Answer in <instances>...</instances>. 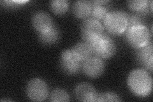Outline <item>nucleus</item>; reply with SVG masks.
Segmentation results:
<instances>
[{
	"instance_id": "nucleus-1",
	"label": "nucleus",
	"mask_w": 153,
	"mask_h": 102,
	"mask_svg": "<svg viewBox=\"0 0 153 102\" xmlns=\"http://www.w3.org/2000/svg\"><path fill=\"white\" fill-rule=\"evenodd\" d=\"M127 83L131 93L140 98L148 96L152 90V77L145 69L132 70L128 75Z\"/></svg>"
},
{
	"instance_id": "nucleus-2",
	"label": "nucleus",
	"mask_w": 153,
	"mask_h": 102,
	"mask_svg": "<svg viewBox=\"0 0 153 102\" xmlns=\"http://www.w3.org/2000/svg\"><path fill=\"white\" fill-rule=\"evenodd\" d=\"M103 22L105 28L111 35H120L128 28V13L120 10L108 12Z\"/></svg>"
},
{
	"instance_id": "nucleus-3",
	"label": "nucleus",
	"mask_w": 153,
	"mask_h": 102,
	"mask_svg": "<svg viewBox=\"0 0 153 102\" xmlns=\"http://www.w3.org/2000/svg\"><path fill=\"white\" fill-rule=\"evenodd\" d=\"M89 45L91 47L93 54L102 60L109 59L116 52V43L111 36L105 33H103Z\"/></svg>"
},
{
	"instance_id": "nucleus-4",
	"label": "nucleus",
	"mask_w": 153,
	"mask_h": 102,
	"mask_svg": "<svg viewBox=\"0 0 153 102\" xmlns=\"http://www.w3.org/2000/svg\"><path fill=\"white\" fill-rule=\"evenodd\" d=\"M126 39L131 47L137 49L147 45L151 40L152 34L145 25H139L128 28Z\"/></svg>"
},
{
	"instance_id": "nucleus-5",
	"label": "nucleus",
	"mask_w": 153,
	"mask_h": 102,
	"mask_svg": "<svg viewBox=\"0 0 153 102\" xmlns=\"http://www.w3.org/2000/svg\"><path fill=\"white\" fill-rule=\"evenodd\" d=\"M102 23L92 17L84 19L81 23L80 35L83 42L91 44L103 33Z\"/></svg>"
},
{
	"instance_id": "nucleus-6",
	"label": "nucleus",
	"mask_w": 153,
	"mask_h": 102,
	"mask_svg": "<svg viewBox=\"0 0 153 102\" xmlns=\"http://www.w3.org/2000/svg\"><path fill=\"white\" fill-rule=\"evenodd\" d=\"M83 63L79 60L71 49L62 51L59 58L61 70L69 75L77 74L82 70Z\"/></svg>"
},
{
	"instance_id": "nucleus-7",
	"label": "nucleus",
	"mask_w": 153,
	"mask_h": 102,
	"mask_svg": "<svg viewBox=\"0 0 153 102\" xmlns=\"http://www.w3.org/2000/svg\"><path fill=\"white\" fill-rule=\"evenodd\" d=\"M26 93L33 101H43L49 96V88L45 82L43 80L35 78L27 82L26 87Z\"/></svg>"
},
{
	"instance_id": "nucleus-8",
	"label": "nucleus",
	"mask_w": 153,
	"mask_h": 102,
	"mask_svg": "<svg viewBox=\"0 0 153 102\" xmlns=\"http://www.w3.org/2000/svg\"><path fill=\"white\" fill-rule=\"evenodd\" d=\"M105 64L102 59L92 56L83 63L82 70L85 76L90 79L98 78L105 71Z\"/></svg>"
},
{
	"instance_id": "nucleus-9",
	"label": "nucleus",
	"mask_w": 153,
	"mask_h": 102,
	"mask_svg": "<svg viewBox=\"0 0 153 102\" xmlns=\"http://www.w3.org/2000/svg\"><path fill=\"white\" fill-rule=\"evenodd\" d=\"M98 93L92 84L88 82H81L74 89L75 98L84 102H96Z\"/></svg>"
},
{
	"instance_id": "nucleus-10",
	"label": "nucleus",
	"mask_w": 153,
	"mask_h": 102,
	"mask_svg": "<svg viewBox=\"0 0 153 102\" xmlns=\"http://www.w3.org/2000/svg\"><path fill=\"white\" fill-rule=\"evenodd\" d=\"M136 57L138 62L146 70L152 72L153 68V45L151 41L147 45L136 49Z\"/></svg>"
},
{
	"instance_id": "nucleus-11",
	"label": "nucleus",
	"mask_w": 153,
	"mask_h": 102,
	"mask_svg": "<svg viewBox=\"0 0 153 102\" xmlns=\"http://www.w3.org/2000/svg\"><path fill=\"white\" fill-rule=\"evenodd\" d=\"M31 23L38 33L49 30L54 25L52 17L48 13L43 11L37 12L33 15Z\"/></svg>"
},
{
	"instance_id": "nucleus-12",
	"label": "nucleus",
	"mask_w": 153,
	"mask_h": 102,
	"mask_svg": "<svg viewBox=\"0 0 153 102\" xmlns=\"http://www.w3.org/2000/svg\"><path fill=\"white\" fill-rule=\"evenodd\" d=\"M93 5L91 1L86 0L76 1L72 5V12L75 17L78 19H85L89 17L91 13Z\"/></svg>"
},
{
	"instance_id": "nucleus-13",
	"label": "nucleus",
	"mask_w": 153,
	"mask_h": 102,
	"mask_svg": "<svg viewBox=\"0 0 153 102\" xmlns=\"http://www.w3.org/2000/svg\"><path fill=\"white\" fill-rule=\"evenodd\" d=\"M61 33L56 25L52 26L49 30L38 33V38L40 42L45 45H54L60 39Z\"/></svg>"
},
{
	"instance_id": "nucleus-14",
	"label": "nucleus",
	"mask_w": 153,
	"mask_h": 102,
	"mask_svg": "<svg viewBox=\"0 0 153 102\" xmlns=\"http://www.w3.org/2000/svg\"><path fill=\"white\" fill-rule=\"evenodd\" d=\"M71 50L74 53V54L77 57L78 59L82 63L88 60L91 57H92L93 55L90 45L84 42L76 43L71 48Z\"/></svg>"
},
{
	"instance_id": "nucleus-15",
	"label": "nucleus",
	"mask_w": 153,
	"mask_h": 102,
	"mask_svg": "<svg viewBox=\"0 0 153 102\" xmlns=\"http://www.w3.org/2000/svg\"><path fill=\"white\" fill-rule=\"evenodd\" d=\"M50 8L56 15L62 16L66 13L69 8V1L67 0H53L50 1Z\"/></svg>"
},
{
	"instance_id": "nucleus-16",
	"label": "nucleus",
	"mask_w": 153,
	"mask_h": 102,
	"mask_svg": "<svg viewBox=\"0 0 153 102\" xmlns=\"http://www.w3.org/2000/svg\"><path fill=\"white\" fill-rule=\"evenodd\" d=\"M128 7L131 11L138 13H145L149 7V1L147 0H132L127 1Z\"/></svg>"
},
{
	"instance_id": "nucleus-17",
	"label": "nucleus",
	"mask_w": 153,
	"mask_h": 102,
	"mask_svg": "<svg viewBox=\"0 0 153 102\" xmlns=\"http://www.w3.org/2000/svg\"><path fill=\"white\" fill-rule=\"evenodd\" d=\"M70 100L68 93L63 89L56 88L49 95V101L52 102H68Z\"/></svg>"
},
{
	"instance_id": "nucleus-18",
	"label": "nucleus",
	"mask_w": 153,
	"mask_h": 102,
	"mask_svg": "<svg viewBox=\"0 0 153 102\" xmlns=\"http://www.w3.org/2000/svg\"><path fill=\"white\" fill-rule=\"evenodd\" d=\"M121 97L114 92H103L97 95L96 102H108V101H121Z\"/></svg>"
},
{
	"instance_id": "nucleus-19",
	"label": "nucleus",
	"mask_w": 153,
	"mask_h": 102,
	"mask_svg": "<svg viewBox=\"0 0 153 102\" xmlns=\"http://www.w3.org/2000/svg\"><path fill=\"white\" fill-rule=\"evenodd\" d=\"M108 12V9L103 5H97L93 7L91 15L93 18L97 19L98 21H103L104 18Z\"/></svg>"
},
{
	"instance_id": "nucleus-20",
	"label": "nucleus",
	"mask_w": 153,
	"mask_h": 102,
	"mask_svg": "<svg viewBox=\"0 0 153 102\" xmlns=\"http://www.w3.org/2000/svg\"><path fill=\"white\" fill-rule=\"evenodd\" d=\"M139 25H144L141 18L137 15L128 13V28Z\"/></svg>"
},
{
	"instance_id": "nucleus-21",
	"label": "nucleus",
	"mask_w": 153,
	"mask_h": 102,
	"mask_svg": "<svg viewBox=\"0 0 153 102\" xmlns=\"http://www.w3.org/2000/svg\"><path fill=\"white\" fill-rule=\"evenodd\" d=\"M27 1H2L1 3H4V5L6 7H15L17 6L22 5L23 4L27 3Z\"/></svg>"
},
{
	"instance_id": "nucleus-22",
	"label": "nucleus",
	"mask_w": 153,
	"mask_h": 102,
	"mask_svg": "<svg viewBox=\"0 0 153 102\" xmlns=\"http://www.w3.org/2000/svg\"><path fill=\"white\" fill-rule=\"evenodd\" d=\"M92 3L93 7L94 6H97V5H103L104 6L105 4H108L111 1H104V0H102V1H99V0H95V1H91Z\"/></svg>"
}]
</instances>
